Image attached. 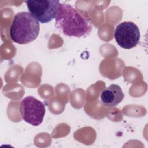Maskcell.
Wrapping results in <instances>:
<instances>
[{"label": "cell", "instance_id": "obj_2", "mask_svg": "<svg viewBox=\"0 0 148 148\" xmlns=\"http://www.w3.org/2000/svg\"><path fill=\"white\" fill-rule=\"evenodd\" d=\"M39 31V21L29 12H21L14 16L9 32L14 42L27 44L37 38Z\"/></svg>", "mask_w": 148, "mask_h": 148}, {"label": "cell", "instance_id": "obj_5", "mask_svg": "<svg viewBox=\"0 0 148 148\" xmlns=\"http://www.w3.org/2000/svg\"><path fill=\"white\" fill-rule=\"evenodd\" d=\"M114 37L119 46L125 49L135 47L140 40V31L138 26L131 21H124L116 28Z\"/></svg>", "mask_w": 148, "mask_h": 148}, {"label": "cell", "instance_id": "obj_6", "mask_svg": "<svg viewBox=\"0 0 148 148\" xmlns=\"http://www.w3.org/2000/svg\"><path fill=\"white\" fill-rule=\"evenodd\" d=\"M124 98V94L121 87L115 84L110 85L101 93L100 98L102 103L108 107L116 106Z\"/></svg>", "mask_w": 148, "mask_h": 148}, {"label": "cell", "instance_id": "obj_1", "mask_svg": "<svg viewBox=\"0 0 148 148\" xmlns=\"http://www.w3.org/2000/svg\"><path fill=\"white\" fill-rule=\"evenodd\" d=\"M56 26L66 36L80 38L92 31L91 21L67 3H60L56 17Z\"/></svg>", "mask_w": 148, "mask_h": 148}, {"label": "cell", "instance_id": "obj_4", "mask_svg": "<svg viewBox=\"0 0 148 148\" xmlns=\"http://www.w3.org/2000/svg\"><path fill=\"white\" fill-rule=\"evenodd\" d=\"M20 111L22 119L33 126L42 123L46 113L44 104L32 96H27L21 101Z\"/></svg>", "mask_w": 148, "mask_h": 148}, {"label": "cell", "instance_id": "obj_3", "mask_svg": "<svg viewBox=\"0 0 148 148\" xmlns=\"http://www.w3.org/2000/svg\"><path fill=\"white\" fill-rule=\"evenodd\" d=\"M25 2L29 13L43 24L56 18L60 4L56 0H29Z\"/></svg>", "mask_w": 148, "mask_h": 148}]
</instances>
